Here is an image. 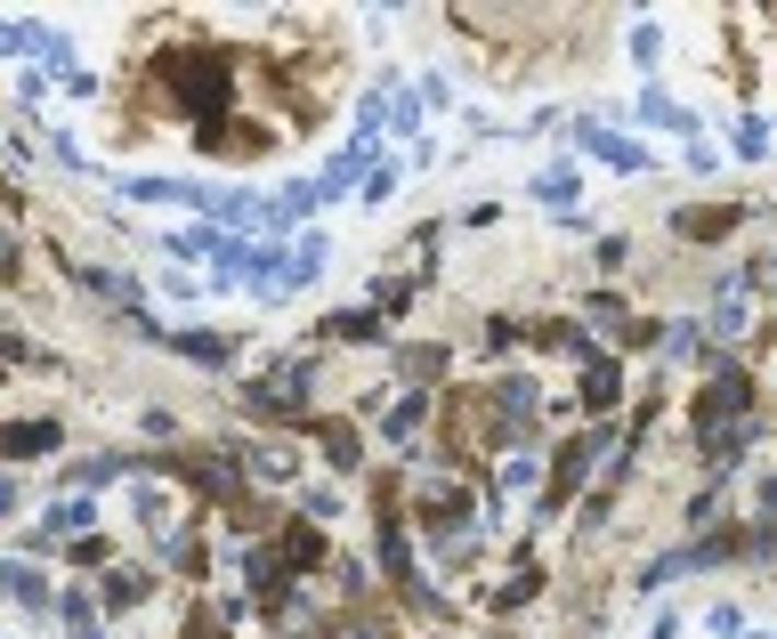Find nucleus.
<instances>
[{"label":"nucleus","instance_id":"nucleus-2","mask_svg":"<svg viewBox=\"0 0 777 639\" xmlns=\"http://www.w3.org/2000/svg\"><path fill=\"white\" fill-rule=\"evenodd\" d=\"M276 559H283V567H300V574H309V567L324 559V534H316V526H292V534H283V550H276Z\"/></svg>","mask_w":777,"mask_h":639},{"label":"nucleus","instance_id":"nucleus-3","mask_svg":"<svg viewBox=\"0 0 777 639\" xmlns=\"http://www.w3.org/2000/svg\"><path fill=\"white\" fill-rule=\"evenodd\" d=\"M729 226H738V211H681V235L688 243H721Z\"/></svg>","mask_w":777,"mask_h":639},{"label":"nucleus","instance_id":"nucleus-6","mask_svg":"<svg viewBox=\"0 0 777 639\" xmlns=\"http://www.w3.org/2000/svg\"><path fill=\"white\" fill-rule=\"evenodd\" d=\"M187 639H219V624H211V615H195V624H187Z\"/></svg>","mask_w":777,"mask_h":639},{"label":"nucleus","instance_id":"nucleus-4","mask_svg":"<svg viewBox=\"0 0 777 639\" xmlns=\"http://www.w3.org/2000/svg\"><path fill=\"white\" fill-rule=\"evenodd\" d=\"M583 405H616V364H591L583 373Z\"/></svg>","mask_w":777,"mask_h":639},{"label":"nucleus","instance_id":"nucleus-5","mask_svg":"<svg viewBox=\"0 0 777 639\" xmlns=\"http://www.w3.org/2000/svg\"><path fill=\"white\" fill-rule=\"evenodd\" d=\"M324 453H333V462H357V438H349V421H324Z\"/></svg>","mask_w":777,"mask_h":639},{"label":"nucleus","instance_id":"nucleus-1","mask_svg":"<svg viewBox=\"0 0 777 639\" xmlns=\"http://www.w3.org/2000/svg\"><path fill=\"white\" fill-rule=\"evenodd\" d=\"M57 445V429L49 421H16V429H0V453H16V462H33V453H49Z\"/></svg>","mask_w":777,"mask_h":639}]
</instances>
